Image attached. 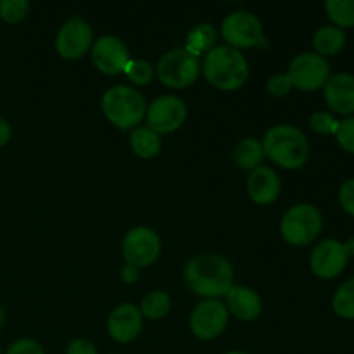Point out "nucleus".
<instances>
[{"instance_id":"nucleus-1","label":"nucleus","mask_w":354,"mask_h":354,"mask_svg":"<svg viewBox=\"0 0 354 354\" xmlns=\"http://www.w3.org/2000/svg\"><path fill=\"white\" fill-rule=\"evenodd\" d=\"M187 287L203 299H221L235 286V272L225 256L206 252L190 259L183 270Z\"/></svg>"},{"instance_id":"nucleus-4","label":"nucleus","mask_w":354,"mask_h":354,"mask_svg":"<svg viewBox=\"0 0 354 354\" xmlns=\"http://www.w3.org/2000/svg\"><path fill=\"white\" fill-rule=\"evenodd\" d=\"M100 111L118 130H135L145 120L147 102L135 86L114 85L104 92Z\"/></svg>"},{"instance_id":"nucleus-34","label":"nucleus","mask_w":354,"mask_h":354,"mask_svg":"<svg viewBox=\"0 0 354 354\" xmlns=\"http://www.w3.org/2000/svg\"><path fill=\"white\" fill-rule=\"evenodd\" d=\"M138 277H140V270H138L137 266L128 265V263H124V266H123V268H121V272H120L121 282L128 283V286H131V283L137 282Z\"/></svg>"},{"instance_id":"nucleus-39","label":"nucleus","mask_w":354,"mask_h":354,"mask_svg":"<svg viewBox=\"0 0 354 354\" xmlns=\"http://www.w3.org/2000/svg\"><path fill=\"white\" fill-rule=\"evenodd\" d=\"M0 354H2V353H0Z\"/></svg>"},{"instance_id":"nucleus-11","label":"nucleus","mask_w":354,"mask_h":354,"mask_svg":"<svg viewBox=\"0 0 354 354\" xmlns=\"http://www.w3.org/2000/svg\"><path fill=\"white\" fill-rule=\"evenodd\" d=\"M228 317L230 315L221 299H203L190 313V330L201 341H213L225 332Z\"/></svg>"},{"instance_id":"nucleus-23","label":"nucleus","mask_w":354,"mask_h":354,"mask_svg":"<svg viewBox=\"0 0 354 354\" xmlns=\"http://www.w3.org/2000/svg\"><path fill=\"white\" fill-rule=\"evenodd\" d=\"M138 310H140L144 318H149V320H161L171 310V297L165 290H152V292L145 294Z\"/></svg>"},{"instance_id":"nucleus-19","label":"nucleus","mask_w":354,"mask_h":354,"mask_svg":"<svg viewBox=\"0 0 354 354\" xmlns=\"http://www.w3.org/2000/svg\"><path fill=\"white\" fill-rule=\"evenodd\" d=\"M346 31L339 30V28L332 26V24H325V26L318 28L313 35V48L315 54L322 55V57H330V55L339 54L346 45Z\"/></svg>"},{"instance_id":"nucleus-5","label":"nucleus","mask_w":354,"mask_h":354,"mask_svg":"<svg viewBox=\"0 0 354 354\" xmlns=\"http://www.w3.org/2000/svg\"><path fill=\"white\" fill-rule=\"evenodd\" d=\"M324 230V216L315 204L299 203L283 213L280 220V235L294 248H304L318 239Z\"/></svg>"},{"instance_id":"nucleus-24","label":"nucleus","mask_w":354,"mask_h":354,"mask_svg":"<svg viewBox=\"0 0 354 354\" xmlns=\"http://www.w3.org/2000/svg\"><path fill=\"white\" fill-rule=\"evenodd\" d=\"M325 12L332 26L339 30L354 28V0H327Z\"/></svg>"},{"instance_id":"nucleus-18","label":"nucleus","mask_w":354,"mask_h":354,"mask_svg":"<svg viewBox=\"0 0 354 354\" xmlns=\"http://www.w3.org/2000/svg\"><path fill=\"white\" fill-rule=\"evenodd\" d=\"M228 315L241 322H254L263 313V301L252 287L234 286L225 296Z\"/></svg>"},{"instance_id":"nucleus-22","label":"nucleus","mask_w":354,"mask_h":354,"mask_svg":"<svg viewBox=\"0 0 354 354\" xmlns=\"http://www.w3.org/2000/svg\"><path fill=\"white\" fill-rule=\"evenodd\" d=\"M216 38L218 31L213 24L199 23L190 30L189 37H187L185 48L190 54L196 55V57H199L203 54L206 55L207 52L216 47Z\"/></svg>"},{"instance_id":"nucleus-10","label":"nucleus","mask_w":354,"mask_h":354,"mask_svg":"<svg viewBox=\"0 0 354 354\" xmlns=\"http://www.w3.org/2000/svg\"><path fill=\"white\" fill-rule=\"evenodd\" d=\"M93 45V30L88 21L73 16L61 24L55 37V50L66 61H76L90 52Z\"/></svg>"},{"instance_id":"nucleus-13","label":"nucleus","mask_w":354,"mask_h":354,"mask_svg":"<svg viewBox=\"0 0 354 354\" xmlns=\"http://www.w3.org/2000/svg\"><path fill=\"white\" fill-rule=\"evenodd\" d=\"M90 57L93 66L99 69L102 75L116 76L121 75L130 62L131 54L128 45L116 35H102L97 40H93L90 48Z\"/></svg>"},{"instance_id":"nucleus-32","label":"nucleus","mask_w":354,"mask_h":354,"mask_svg":"<svg viewBox=\"0 0 354 354\" xmlns=\"http://www.w3.org/2000/svg\"><path fill=\"white\" fill-rule=\"evenodd\" d=\"M339 204H341L342 211L349 216L354 218V178L346 180L339 189Z\"/></svg>"},{"instance_id":"nucleus-33","label":"nucleus","mask_w":354,"mask_h":354,"mask_svg":"<svg viewBox=\"0 0 354 354\" xmlns=\"http://www.w3.org/2000/svg\"><path fill=\"white\" fill-rule=\"evenodd\" d=\"M66 354H99L97 353L93 342H90L88 339H75V341L69 342Z\"/></svg>"},{"instance_id":"nucleus-20","label":"nucleus","mask_w":354,"mask_h":354,"mask_svg":"<svg viewBox=\"0 0 354 354\" xmlns=\"http://www.w3.org/2000/svg\"><path fill=\"white\" fill-rule=\"evenodd\" d=\"M265 161V151H263L261 140L254 137L242 138L234 149V162L244 171L251 173L252 169L263 166Z\"/></svg>"},{"instance_id":"nucleus-26","label":"nucleus","mask_w":354,"mask_h":354,"mask_svg":"<svg viewBox=\"0 0 354 354\" xmlns=\"http://www.w3.org/2000/svg\"><path fill=\"white\" fill-rule=\"evenodd\" d=\"M123 73L135 86L149 85L156 76V69L151 62L145 61V59H133V57L130 59V62H128Z\"/></svg>"},{"instance_id":"nucleus-9","label":"nucleus","mask_w":354,"mask_h":354,"mask_svg":"<svg viewBox=\"0 0 354 354\" xmlns=\"http://www.w3.org/2000/svg\"><path fill=\"white\" fill-rule=\"evenodd\" d=\"M225 45L232 48H251L263 41V23L256 14L248 10H235L228 14L220 26Z\"/></svg>"},{"instance_id":"nucleus-12","label":"nucleus","mask_w":354,"mask_h":354,"mask_svg":"<svg viewBox=\"0 0 354 354\" xmlns=\"http://www.w3.org/2000/svg\"><path fill=\"white\" fill-rule=\"evenodd\" d=\"M147 127L159 135H168L180 130L187 120V104L180 97L159 95L147 106L145 113Z\"/></svg>"},{"instance_id":"nucleus-3","label":"nucleus","mask_w":354,"mask_h":354,"mask_svg":"<svg viewBox=\"0 0 354 354\" xmlns=\"http://www.w3.org/2000/svg\"><path fill=\"white\" fill-rule=\"evenodd\" d=\"M201 73L213 88L221 92H234L242 88L249 80V62L237 48L216 45L204 55Z\"/></svg>"},{"instance_id":"nucleus-15","label":"nucleus","mask_w":354,"mask_h":354,"mask_svg":"<svg viewBox=\"0 0 354 354\" xmlns=\"http://www.w3.org/2000/svg\"><path fill=\"white\" fill-rule=\"evenodd\" d=\"M144 328V317L131 303H121L111 311L107 318V334L120 344H128L140 335Z\"/></svg>"},{"instance_id":"nucleus-29","label":"nucleus","mask_w":354,"mask_h":354,"mask_svg":"<svg viewBox=\"0 0 354 354\" xmlns=\"http://www.w3.org/2000/svg\"><path fill=\"white\" fill-rule=\"evenodd\" d=\"M334 137L342 151L354 156V116L339 121V128Z\"/></svg>"},{"instance_id":"nucleus-6","label":"nucleus","mask_w":354,"mask_h":354,"mask_svg":"<svg viewBox=\"0 0 354 354\" xmlns=\"http://www.w3.org/2000/svg\"><path fill=\"white\" fill-rule=\"evenodd\" d=\"M156 76L168 88L183 90L192 86L201 75V61L185 47L168 50L156 64Z\"/></svg>"},{"instance_id":"nucleus-28","label":"nucleus","mask_w":354,"mask_h":354,"mask_svg":"<svg viewBox=\"0 0 354 354\" xmlns=\"http://www.w3.org/2000/svg\"><path fill=\"white\" fill-rule=\"evenodd\" d=\"M310 128L318 135H335L339 128V120L327 111H317L310 116Z\"/></svg>"},{"instance_id":"nucleus-37","label":"nucleus","mask_w":354,"mask_h":354,"mask_svg":"<svg viewBox=\"0 0 354 354\" xmlns=\"http://www.w3.org/2000/svg\"><path fill=\"white\" fill-rule=\"evenodd\" d=\"M2 325H3V310L2 306H0V328H2Z\"/></svg>"},{"instance_id":"nucleus-8","label":"nucleus","mask_w":354,"mask_h":354,"mask_svg":"<svg viewBox=\"0 0 354 354\" xmlns=\"http://www.w3.org/2000/svg\"><path fill=\"white\" fill-rule=\"evenodd\" d=\"M287 75L294 88H299L303 92H315V90L324 88L325 83L330 78V64L327 59L315 52H303L290 61Z\"/></svg>"},{"instance_id":"nucleus-21","label":"nucleus","mask_w":354,"mask_h":354,"mask_svg":"<svg viewBox=\"0 0 354 354\" xmlns=\"http://www.w3.org/2000/svg\"><path fill=\"white\" fill-rule=\"evenodd\" d=\"M130 147L135 156L142 159H152L159 156L162 149L161 135L149 127H137L130 133Z\"/></svg>"},{"instance_id":"nucleus-16","label":"nucleus","mask_w":354,"mask_h":354,"mask_svg":"<svg viewBox=\"0 0 354 354\" xmlns=\"http://www.w3.org/2000/svg\"><path fill=\"white\" fill-rule=\"evenodd\" d=\"M325 104L339 116H354V75L335 73L324 86Z\"/></svg>"},{"instance_id":"nucleus-2","label":"nucleus","mask_w":354,"mask_h":354,"mask_svg":"<svg viewBox=\"0 0 354 354\" xmlns=\"http://www.w3.org/2000/svg\"><path fill=\"white\" fill-rule=\"evenodd\" d=\"M265 158L283 169H299L310 159L311 145L301 128L282 123L272 127L261 140Z\"/></svg>"},{"instance_id":"nucleus-27","label":"nucleus","mask_w":354,"mask_h":354,"mask_svg":"<svg viewBox=\"0 0 354 354\" xmlns=\"http://www.w3.org/2000/svg\"><path fill=\"white\" fill-rule=\"evenodd\" d=\"M30 10L28 0H0V19L9 24L21 23Z\"/></svg>"},{"instance_id":"nucleus-30","label":"nucleus","mask_w":354,"mask_h":354,"mask_svg":"<svg viewBox=\"0 0 354 354\" xmlns=\"http://www.w3.org/2000/svg\"><path fill=\"white\" fill-rule=\"evenodd\" d=\"M292 82H290L289 75L287 73H279V75H273L272 78H268L266 82V90L272 97H277V99H282V97H287L290 92H292Z\"/></svg>"},{"instance_id":"nucleus-25","label":"nucleus","mask_w":354,"mask_h":354,"mask_svg":"<svg viewBox=\"0 0 354 354\" xmlns=\"http://www.w3.org/2000/svg\"><path fill=\"white\" fill-rule=\"evenodd\" d=\"M332 310L342 320H354V277L335 290L332 297Z\"/></svg>"},{"instance_id":"nucleus-36","label":"nucleus","mask_w":354,"mask_h":354,"mask_svg":"<svg viewBox=\"0 0 354 354\" xmlns=\"http://www.w3.org/2000/svg\"><path fill=\"white\" fill-rule=\"evenodd\" d=\"M342 245H344V251H346V254H348V258H353L354 256V237H349L348 241L342 242Z\"/></svg>"},{"instance_id":"nucleus-35","label":"nucleus","mask_w":354,"mask_h":354,"mask_svg":"<svg viewBox=\"0 0 354 354\" xmlns=\"http://www.w3.org/2000/svg\"><path fill=\"white\" fill-rule=\"evenodd\" d=\"M10 135H12V130H10L9 121L0 116V147H3L10 140Z\"/></svg>"},{"instance_id":"nucleus-17","label":"nucleus","mask_w":354,"mask_h":354,"mask_svg":"<svg viewBox=\"0 0 354 354\" xmlns=\"http://www.w3.org/2000/svg\"><path fill=\"white\" fill-rule=\"evenodd\" d=\"M249 199L258 206H268L273 204L280 196L282 182H280L279 173L270 166H259L252 169L245 182Z\"/></svg>"},{"instance_id":"nucleus-31","label":"nucleus","mask_w":354,"mask_h":354,"mask_svg":"<svg viewBox=\"0 0 354 354\" xmlns=\"http://www.w3.org/2000/svg\"><path fill=\"white\" fill-rule=\"evenodd\" d=\"M6 354H45V351L44 348H41L40 342L35 341V339L24 337L12 342Z\"/></svg>"},{"instance_id":"nucleus-14","label":"nucleus","mask_w":354,"mask_h":354,"mask_svg":"<svg viewBox=\"0 0 354 354\" xmlns=\"http://www.w3.org/2000/svg\"><path fill=\"white\" fill-rule=\"evenodd\" d=\"M348 254L341 241L324 239L315 245L310 256V268L315 277L322 280H332L341 275L348 266Z\"/></svg>"},{"instance_id":"nucleus-38","label":"nucleus","mask_w":354,"mask_h":354,"mask_svg":"<svg viewBox=\"0 0 354 354\" xmlns=\"http://www.w3.org/2000/svg\"><path fill=\"white\" fill-rule=\"evenodd\" d=\"M227 354H248V353H242V351H230V353H227Z\"/></svg>"},{"instance_id":"nucleus-7","label":"nucleus","mask_w":354,"mask_h":354,"mask_svg":"<svg viewBox=\"0 0 354 354\" xmlns=\"http://www.w3.org/2000/svg\"><path fill=\"white\" fill-rule=\"evenodd\" d=\"M121 254L124 263L138 270L151 266L161 254V239L158 232L149 227H135L127 232L121 241Z\"/></svg>"}]
</instances>
